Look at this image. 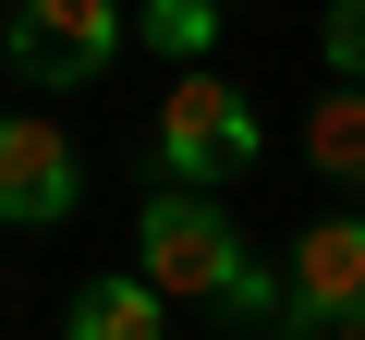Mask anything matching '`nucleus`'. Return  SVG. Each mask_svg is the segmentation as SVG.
<instances>
[{
    "instance_id": "obj_1",
    "label": "nucleus",
    "mask_w": 365,
    "mask_h": 340,
    "mask_svg": "<svg viewBox=\"0 0 365 340\" xmlns=\"http://www.w3.org/2000/svg\"><path fill=\"white\" fill-rule=\"evenodd\" d=\"M256 158H268V122H256L220 73H170V97H158V122H146L158 195H220V183H244Z\"/></svg>"
},
{
    "instance_id": "obj_2",
    "label": "nucleus",
    "mask_w": 365,
    "mask_h": 340,
    "mask_svg": "<svg viewBox=\"0 0 365 340\" xmlns=\"http://www.w3.org/2000/svg\"><path fill=\"white\" fill-rule=\"evenodd\" d=\"M244 231L220 219V195H146V219H134V280L170 304V292H195V304H232L244 292Z\"/></svg>"
},
{
    "instance_id": "obj_3",
    "label": "nucleus",
    "mask_w": 365,
    "mask_h": 340,
    "mask_svg": "<svg viewBox=\"0 0 365 340\" xmlns=\"http://www.w3.org/2000/svg\"><path fill=\"white\" fill-rule=\"evenodd\" d=\"M0 61L25 85H98L122 61V13L110 0H25V13L0 25Z\"/></svg>"
},
{
    "instance_id": "obj_4",
    "label": "nucleus",
    "mask_w": 365,
    "mask_h": 340,
    "mask_svg": "<svg viewBox=\"0 0 365 340\" xmlns=\"http://www.w3.org/2000/svg\"><path fill=\"white\" fill-rule=\"evenodd\" d=\"M73 207H86V146L61 122H37V110H0V219H13V231H49Z\"/></svg>"
},
{
    "instance_id": "obj_5",
    "label": "nucleus",
    "mask_w": 365,
    "mask_h": 340,
    "mask_svg": "<svg viewBox=\"0 0 365 340\" xmlns=\"http://www.w3.org/2000/svg\"><path fill=\"white\" fill-rule=\"evenodd\" d=\"M280 280H292V328H329V340H341V328L365 316V207H329V219H304Z\"/></svg>"
},
{
    "instance_id": "obj_6",
    "label": "nucleus",
    "mask_w": 365,
    "mask_h": 340,
    "mask_svg": "<svg viewBox=\"0 0 365 340\" xmlns=\"http://www.w3.org/2000/svg\"><path fill=\"white\" fill-rule=\"evenodd\" d=\"M304 170L329 195H353L365 207V85H341V97H317L304 110Z\"/></svg>"
},
{
    "instance_id": "obj_7",
    "label": "nucleus",
    "mask_w": 365,
    "mask_h": 340,
    "mask_svg": "<svg viewBox=\"0 0 365 340\" xmlns=\"http://www.w3.org/2000/svg\"><path fill=\"white\" fill-rule=\"evenodd\" d=\"M61 340H170V304L146 280H86L61 304Z\"/></svg>"
},
{
    "instance_id": "obj_8",
    "label": "nucleus",
    "mask_w": 365,
    "mask_h": 340,
    "mask_svg": "<svg viewBox=\"0 0 365 340\" xmlns=\"http://www.w3.org/2000/svg\"><path fill=\"white\" fill-rule=\"evenodd\" d=\"M146 49H170L182 73H207V49H220V0H158V13H146Z\"/></svg>"
},
{
    "instance_id": "obj_9",
    "label": "nucleus",
    "mask_w": 365,
    "mask_h": 340,
    "mask_svg": "<svg viewBox=\"0 0 365 340\" xmlns=\"http://www.w3.org/2000/svg\"><path fill=\"white\" fill-rule=\"evenodd\" d=\"M317 49H329V73H341V85H365V0H341V13L317 25Z\"/></svg>"
},
{
    "instance_id": "obj_10",
    "label": "nucleus",
    "mask_w": 365,
    "mask_h": 340,
    "mask_svg": "<svg viewBox=\"0 0 365 340\" xmlns=\"http://www.w3.org/2000/svg\"><path fill=\"white\" fill-rule=\"evenodd\" d=\"M280 340H329V328H280Z\"/></svg>"
},
{
    "instance_id": "obj_11",
    "label": "nucleus",
    "mask_w": 365,
    "mask_h": 340,
    "mask_svg": "<svg viewBox=\"0 0 365 340\" xmlns=\"http://www.w3.org/2000/svg\"><path fill=\"white\" fill-rule=\"evenodd\" d=\"M341 340H365V316H353V328H341Z\"/></svg>"
}]
</instances>
